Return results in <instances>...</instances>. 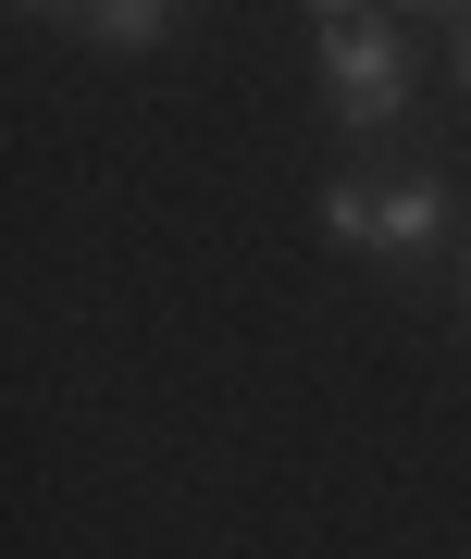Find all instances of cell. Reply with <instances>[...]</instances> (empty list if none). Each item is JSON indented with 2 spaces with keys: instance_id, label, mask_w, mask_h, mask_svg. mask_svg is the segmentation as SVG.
I'll return each mask as SVG.
<instances>
[{
  "instance_id": "obj_6",
  "label": "cell",
  "mask_w": 471,
  "mask_h": 559,
  "mask_svg": "<svg viewBox=\"0 0 471 559\" xmlns=\"http://www.w3.org/2000/svg\"><path fill=\"white\" fill-rule=\"evenodd\" d=\"M311 25H360V13H385V0H298Z\"/></svg>"
},
{
  "instance_id": "obj_4",
  "label": "cell",
  "mask_w": 471,
  "mask_h": 559,
  "mask_svg": "<svg viewBox=\"0 0 471 559\" xmlns=\"http://www.w3.org/2000/svg\"><path fill=\"white\" fill-rule=\"evenodd\" d=\"M447 87H459V112H471V13L447 25Z\"/></svg>"
},
{
  "instance_id": "obj_5",
  "label": "cell",
  "mask_w": 471,
  "mask_h": 559,
  "mask_svg": "<svg viewBox=\"0 0 471 559\" xmlns=\"http://www.w3.org/2000/svg\"><path fill=\"white\" fill-rule=\"evenodd\" d=\"M385 13H397V25H459L471 0H385Z\"/></svg>"
},
{
  "instance_id": "obj_8",
  "label": "cell",
  "mask_w": 471,
  "mask_h": 559,
  "mask_svg": "<svg viewBox=\"0 0 471 559\" xmlns=\"http://www.w3.org/2000/svg\"><path fill=\"white\" fill-rule=\"evenodd\" d=\"M13 13H75V0H13Z\"/></svg>"
},
{
  "instance_id": "obj_7",
  "label": "cell",
  "mask_w": 471,
  "mask_h": 559,
  "mask_svg": "<svg viewBox=\"0 0 471 559\" xmlns=\"http://www.w3.org/2000/svg\"><path fill=\"white\" fill-rule=\"evenodd\" d=\"M447 261H459V311H471V237H459V249H447Z\"/></svg>"
},
{
  "instance_id": "obj_3",
  "label": "cell",
  "mask_w": 471,
  "mask_h": 559,
  "mask_svg": "<svg viewBox=\"0 0 471 559\" xmlns=\"http://www.w3.org/2000/svg\"><path fill=\"white\" fill-rule=\"evenodd\" d=\"M186 13H198V0H75V38H87V50H112V62H137V50L174 38Z\"/></svg>"
},
{
  "instance_id": "obj_1",
  "label": "cell",
  "mask_w": 471,
  "mask_h": 559,
  "mask_svg": "<svg viewBox=\"0 0 471 559\" xmlns=\"http://www.w3.org/2000/svg\"><path fill=\"white\" fill-rule=\"evenodd\" d=\"M311 62H323V112H335V138H348V150H373V162L410 150V124H422V50H410V25H397V13L311 25Z\"/></svg>"
},
{
  "instance_id": "obj_2",
  "label": "cell",
  "mask_w": 471,
  "mask_h": 559,
  "mask_svg": "<svg viewBox=\"0 0 471 559\" xmlns=\"http://www.w3.org/2000/svg\"><path fill=\"white\" fill-rule=\"evenodd\" d=\"M323 237L348 261H373V274H422V261L459 249V187L434 175V162H397V175H335L323 187Z\"/></svg>"
}]
</instances>
